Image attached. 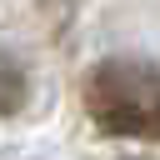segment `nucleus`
I'll return each instance as SVG.
<instances>
[{
	"mask_svg": "<svg viewBox=\"0 0 160 160\" xmlns=\"http://www.w3.org/2000/svg\"><path fill=\"white\" fill-rule=\"evenodd\" d=\"M85 110L105 135L155 140L160 145V65L150 60H105L85 80Z\"/></svg>",
	"mask_w": 160,
	"mask_h": 160,
	"instance_id": "nucleus-1",
	"label": "nucleus"
}]
</instances>
